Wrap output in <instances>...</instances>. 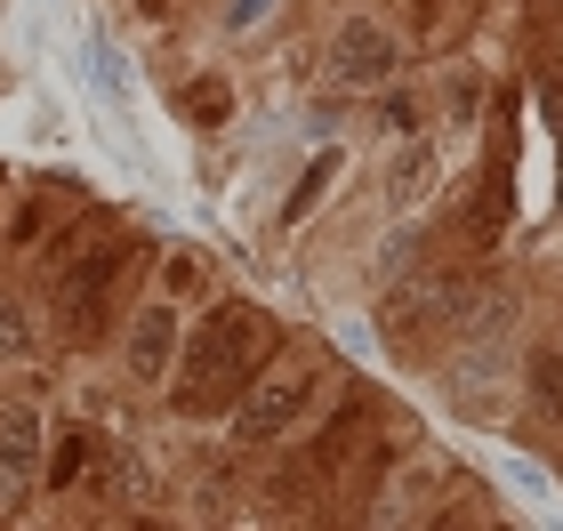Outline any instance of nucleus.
I'll return each instance as SVG.
<instances>
[{
  "instance_id": "14",
  "label": "nucleus",
  "mask_w": 563,
  "mask_h": 531,
  "mask_svg": "<svg viewBox=\"0 0 563 531\" xmlns=\"http://www.w3.org/2000/svg\"><path fill=\"white\" fill-rule=\"evenodd\" d=\"M540 106H548V130L563 137V65H548V73H540Z\"/></svg>"
},
{
  "instance_id": "9",
  "label": "nucleus",
  "mask_w": 563,
  "mask_h": 531,
  "mask_svg": "<svg viewBox=\"0 0 563 531\" xmlns=\"http://www.w3.org/2000/svg\"><path fill=\"white\" fill-rule=\"evenodd\" d=\"M443 186V162H434V145H402V162H395V210H419V201Z\"/></svg>"
},
{
  "instance_id": "5",
  "label": "nucleus",
  "mask_w": 563,
  "mask_h": 531,
  "mask_svg": "<svg viewBox=\"0 0 563 531\" xmlns=\"http://www.w3.org/2000/svg\"><path fill=\"white\" fill-rule=\"evenodd\" d=\"M395 73H402L395 33L378 16H346L339 41H330V81H339V89H387Z\"/></svg>"
},
{
  "instance_id": "8",
  "label": "nucleus",
  "mask_w": 563,
  "mask_h": 531,
  "mask_svg": "<svg viewBox=\"0 0 563 531\" xmlns=\"http://www.w3.org/2000/svg\"><path fill=\"white\" fill-rule=\"evenodd\" d=\"M97 451H106V435H89V427H65V435H57V460L41 467V491H73Z\"/></svg>"
},
{
  "instance_id": "2",
  "label": "nucleus",
  "mask_w": 563,
  "mask_h": 531,
  "mask_svg": "<svg viewBox=\"0 0 563 531\" xmlns=\"http://www.w3.org/2000/svg\"><path fill=\"white\" fill-rule=\"evenodd\" d=\"M130 266H137V242H57V331L89 339Z\"/></svg>"
},
{
  "instance_id": "12",
  "label": "nucleus",
  "mask_w": 563,
  "mask_h": 531,
  "mask_svg": "<svg viewBox=\"0 0 563 531\" xmlns=\"http://www.w3.org/2000/svg\"><path fill=\"white\" fill-rule=\"evenodd\" d=\"M427 491H443V467H434V460H411V467L387 484V499H402V508H419Z\"/></svg>"
},
{
  "instance_id": "16",
  "label": "nucleus",
  "mask_w": 563,
  "mask_h": 531,
  "mask_svg": "<svg viewBox=\"0 0 563 531\" xmlns=\"http://www.w3.org/2000/svg\"><path fill=\"white\" fill-rule=\"evenodd\" d=\"M274 9V0H242V9H234V24H250V16H266Z\"/></svg>"
},
{
  "instance_id": "1",
  "label": "nucleus",
  "mask_w": 563,
  "mask_h": 531,
  "mask_svg": "<svg viewBox=\"0 0 563 531\" xmlns=\"http://www.w3.org/2000/svg\"><path fill=\"white\" fill-rule=\"evenodd\" d=\"M274 354H282L274 314L250 307V298H225V307L194 331L186 363H177V411H218V402H234V387H250Z\"/></svg>"
},
{
  "instance_id": "10",
  "label": "nucleus",
  "mask_w": 563,
  "mask_h": 531,
  "mask_svg": "<svg viewBox=\"0 0 563 531\" xmlns=\"http://www.w3.org/2000/svg\"><path fill=\"white\" fill-rule=\"evenodd\" d=\"M330 177H339V154H314V169H306V186H298L290 201H282V225H298L306 210H314V201L330 193Z\"/></svg>"
},
{
  "instance_id": "11",
  "label": "nucleus",
  "mask_w": 563,
  "mask_h": 531,
  "mask_svg": "<svg viewBox=\"0 0 563 531\" xmlns=\"http://www.w3.org/2000/svg\"><path fill=\"white\" fill-rule=\"evenodd\" d=\"M225 106H234V89H225V81H210V73H201V81H186V121H201V130H210V121H225Z\"/></svg>"
},
{
  "instance_id": "4",
  "label": "nucleus",
  "mask_w": 563,
  "mask_h": 531,
  "mask_svg": "<svg viewBox=\"0 0 563 531\" xmlns=\"http://www.w3.org/2000/svg\"><path fill=\"white\" fill-rule=\"evenodd\" d=\"M41 451H48V419L33 402H9L0 411V523L24 516V499L41 491Z\"/></svg>"
},
{
  "instance_id": "7",
  "label": "nucleus",
  "mask_w": 563,
  "mask_h": 531,
  "mask_svg": "<svg viewBox=\"0 0 563 531\" xmlns=\"http://www.w3.org/2000/svg\"><path fill=\"white\" fill-rule=\"evenodd\" d=\"M475 307V274H427V283L402 290V307H395V331L402 339H419V331H451V322H467Z\"/></svg>"
},
{
  "instance_id": "13",
  "label": "nucleus",
  "mask_w": 563,
  "mask_h": 531,
  "mask_svg": "<svg viewBox=\"0 0 563 531\" xmlns=\"http://www.w3.org/2000/svg\"><path fill=\"white\" fill-rule=\"evenodd\" d=\"M531 395H540V411H563V354H540V363H531Z\"/></svg>"
},
{
  "instance_id": "6",
  "label": "nucleus",
  "mask_w": 563,
  "mask_h": 531,
  "mask_svg": "<svg viewBox=\"0 0 563 531\" xmlns=\"http://www.w3.org/2000/svg\"><path fill=\"white\" fill-rule=\"evenodd\" d=\"M169 363H177V298H145L130 322V346H121V370L137 387H169Z\"/></svg>"
},
{
  "instance_id": "3",
  "label": "nucleus",
  "mask_w": 563,
  "mask_h": 531,
  "mask_svg": "<svg viewBox=\"0 0 563 531\" xmlns=\"http://www.w3.org/2000/svg\"><path fill=\"white\" fill-rule=\"evenodd\" d=\"M314 378L322 370L306 363V354H298V363H282V354H274V363L225 402V435H234V443H282L298 427V411L314 402Z\"/></svg>"
},
{
  "instance_id": "15",
  "label": "nucleus",
  "mask_w": 563,
  "mask_h": 531,
  "mask_svg": "<svg viewBox=\"0 0 563 531\" xmlns=\"http://www.w3.org/2000/svg\"><path fill=\"white\" fill-rule=\"evenodd\" d=\"M387 130H402V137L419 130V106H411V97H395V106H387Z\"/></svg>"
}]
</instances>
